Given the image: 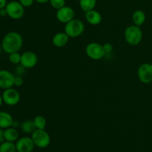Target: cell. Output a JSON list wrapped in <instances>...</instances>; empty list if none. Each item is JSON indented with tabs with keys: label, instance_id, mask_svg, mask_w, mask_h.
Returning <instances> with one entry per match:
<instances>
[{
	"label": "cell",
	"instance_id": "obj_32",
	"mask_svg": "<svg viewBox=\"0 0 152 152\" xmlns=\"http://www.w3.org/2000/svg\"><path fill=\"white\" fill-rule=\"evenodd\" d=\"M2 102H3L2 96H1V95H0V107H1V105H2Z\"/></svg>",
	"mask_w": 152,
	"mask_h": 152
},
{
	"label": "cell",
	"instance_id": "obj_20",
	"mask_svg": "<svg viewBox=\"0 0 152 152\" xmlns=\"http://www.w3.org/2000/svg\"><path fill=\"white\" fill-rule=\"evenodd\" d=\"M16 144L13 142L4 141L0 144V152H16Z\"/></svg>",
	"mask_w": 152,
	"mask_h": 152
},
{
	"label": "cell",
	"instance_id": "obj_15",
	"mask_svg": "<svg viewBox=\"0 0 152 152\" xmlns=\"http://www.w3.org/2000/svg\"><path fill=\"white\" fill-rule=\"evenodd\" d=\"M13 119L9 113L6 111H0V128L6 129L12 127L13 123Z\"/></svg>",
	"mask_w": 152,
	"mask_h": 152
},
{
	"label": "cell",
	"instance_id": "obj_31",
	"mask_svg": "<svg viewBox=\"0 0 152 152\" xmlns=\"http://www.w3.org/2000/svg\"><path fill=\"white\" fill-rule=\"evenodd\" d=\"M34 1L38 3H40V4H45V3H47L50 0H34Z\"/></svg>",
	"mask_w": 152,
	"mask_h": 152
},
{
	"label": "cell",
	"instance_id": "obj_13",
	"mask_svg": "<svg viewBox=\"0 0 152 152\" xmlns=\"http://www.w3.org/2000/svg\"><path fill=\"white\" fill-rule=\"evenodd\" d=\"M86 19L90 25H98L102 22V15L94 9L86 13Z\"/></svg>",
	"mask_w": 152,
	"mask_h": 152
},
{
	"label": "cell",
	"instance_id": "obj_6",
	"mask_svg": "<svg viewBox=\"0 0 152 152\" xmlns=\"http://www.w3.org/2000/svg\"><path fill=\"white\" fill-rule=\"evenodd\" d=\"M86 55L93 60H99L105 56L102 45L97 42H91L86 48Z\"/></svg>",
	"mask_w": 152,
	"mask_h": 152
},
{
	"label": "cell",
	"instance_id": "obj_10",
	"mask_svg": "<svg viewBox=\"0 0 152 152\" xmlns=\"http://www.w3.org/2000/svg\"><path fill=\"white\" fill-rule=\"evenodd\" d=\"M34 147V141L29 137H23L16 141V148L17 152H32Z\"/></svg>",
	"mask_w": 152,
	"mask_h": 152
},
{
	"label": "cell",
	"instance_id": "obj_12",
	"mask_svg": "<svg viewBox=\"0 0 152 152\" xmlns=\"http://www.w3.org/2000/svg\"><path fill=\"white\" fill-rule=\"evenodd\" d=\"M15 76L7 70H0V88L7 89L14 86Z\"/></svg>",
	"mask_w": 152,
	"mask_h": 152
},
{
	"label": "cell",
	"instance_id": "obj_3",
	"mask_svg": "<svg viewBox=\"0 0 152 152\" xmlns=\"http://www.w3.org/2000/svg\"><path fill=\"white\" fill-rule=\"evenodd\" d=\"M85 25L80 19H74L65 24V33L71 38H76L83 34Z\"/></svg>",
	"mask_w": 152,
	"mask_h": 152
},
{
	"label": "cell",
	"instance_id": "obj_2",
	"mask_svg": "<svg viewBox=\"0 0 152 152\" xmlns=\"http://www.w3.org/2000/svg\"><path fill=\"white\" fill-rule=\"evenodd\" d=\"M124 38L126 42L130 45H138L142 39V29L135 25H130L125 30Z\"/></svg>",
	"mask_w": 152,
	"mask_h": 152
},
{
	"label": "cell",
	"instance_id": "obj_23",
	"mask_svg": "<svg viewBox=\"0 0 152 152\" xmlns=\"http://www.w3.org/2000/svg\"><path fill=\"white\" fill-rule=\"evenodd\" d=\"M49 2L51 7L56 10H59L65 6V0H50Z\"/></svg>",
	"mask_w": 152,
	"mask_h": 152
},
{
	"label": "cell",
	"instance_id": "obj_9",
	"mask_svg": "<svg viewBox=\"0 0 152 152\" xmlns=\"http://www.w3.org/2000/svg\"><path fill=\"white\" fill-rule=\"evenodd\" d=\"M75 12L72 7L69 6H64L62 8L57 10L56 13V17L59 22L66 24L68 22L74 19Z\"/></svg>",
	"mask_w": 152,
	"mask_h": 152
},
{
	"label": "cell",
	"instance_id": "obj_19",
	"mask_svg": "<svg viewBox=\"0 0 152 152\" xmlns=\"http://www.w3.org/2000/svg\"><path fill=\"white\" fill-rule=\"evenodd\" d=\"M96 0H80V7L83 11L86 12L94 10L96 6Z\"/></svg>",
	"mask_w": 152,
	"mask_h": 152
},
{
	"label": "cell",
	"instance_id": "obj_30",
	"mask_svg": "<svg viewBox=\"0 0 152 152\" xmlns=\"http://www.w3.org/2000/svg\"><path fill=\"white\" fill-rule=\"evenodd\" d=\"M7 4V0H0V9L5 7Z\"/></svg>",
	"mask_w": 152,
	"mask_h": 152
},
{
	"label": "cell",
	"instance_id": "obj_4",
	"mask_svg": "<svg viewBox=\"0 0 152 152\" xmlns=\"http://www.w3.org/2000/svg\"><path fill=\"white\" fill-rule=\"evenodd\" d=\"M35 146L39 148H45L50 145V137L49 134L45 129H36L31 134Z\"/></svg>",
	"mask_w": 152,
	"mask_h": 152
},
{
	"label": "cell",
	"instance_id": "obj_8",
	"mask_svg": "<svg viewBox=\"0 0 152 152\" xmlns=\"http://www.w3.org/2000/svg\"><path fill=\"white\" fill-rule=\"evenodd\" d=\"M140 81L144 84H149L152 82V66L151 63H143L137 70Z\"/></svg>",
	"mask_w": 152,
	"mask_h": 152
},
{
	"label": "cell",
	"instance_id": "obj_29",
	"mask_svg": "<svg viewBox=\"0 0 152 152\" xmlns=\"http://www.w3.org/2000/svg\"><path fill=\"white\" fill-rule=\"evenodd\" d=\"M6 15H7V10H6L5 7H3V8L0 9V16H5Z\"/></svg>",
	"mask_w": 152,
	"mask_h": 152
},
{
	"label": "cell",
	"instance_id": "obj_18",
	"mask_svg": "<svg viewBox=\"0 0 152 152\" xmlns=\"http://www.w3.org/2000/svg\"><path fill=\"white\" fill-rule=\"evenodd\" d=\"M21 130L25 134H32L37 129L34 120H27L21 123Z\"/></svg>",
	"mask_w": 152,
	"mask_h": 152
},
{
	"label": "cell",
	"instance_id": "obj_7",
	"mask_svg": "<svg viewBox=\"0 0 152 152\" xmlns=\"http://www.w3.org/2000/svg\"><path fill=\"white\" fill-rule=\"evenodd\" d=\"M3 102L7 105L13 106L19 103L20 101V94L19 91L13 88L4 89L2 94Z\"/></svg>",
	"mask_w": 152,
	"mask_h": 152
},
{
	"label": "cell",
	"instance_id": "obj_33",
	"mask_svg": "<svg viewBox=\"0 0 152 152\" xmlns=\"http://www.w3.org/2000/svg\"><path fill=\"white\" fill-rule=\"evenodd\" d=\"M151 65L152 66V61H151Z\"/></svg>",
	"mask_w": 152,
	"mask_h": 152
},
{
	"label": "cell",
	"instance_id": "obj_5",
	"mask_svg": "<svg viewBox=\"0 0 152 152\" xmlns=\"http://www.w3.org/2000/svg\"><path fill=\"white\" fill-rule=\"evenodd\" d=\"M7 16L13 19H20L25 13V7L19 1H12L7 4L5 7Z\"/></svg>",
	"mask_w": 152,
	"mask_h": 152
},
{
	"label": "cell",
	"instance_id": "obj_22",
	"mask_svg": "<svg viewBox=\"0 0 152 152\" xmlns=\"http://www.w3.org/2000/svg\"><path fill=\"white\" fill-rule=\"evenodd\" d=\"M21 57H22V54H20L19 52H14V53L9 54L8 59L12 64L17 65V64H19L21 62Z\"/></svg>",
	"mask_w": 152,
	"mask_h": 152
},
{
	"label": "cell",
	"instance_id": "obj_24",
	"mask_svg": "<svg viewBox=\"0 0 152 152\" xmlns=\"http://www.w3.org/2000/svg\"><path fill=\"white\" fill-rule=\"evenodd\" d=\"M103 46V49L105 50V55L108 54V53H111L113 50V45L109 42H107L105 44L102 45Z\"/></svg>",
	"mask_w": 152,
	"mask_h": 152
},
{
	"label": "cell",
	"instance_id": "obj_14",
	"mask_svg": "<svg viewBox=\"0 0 152 152\" xmlns=\"http://www.w3.org/2000/svg\"><path fill=\"white\" fill-rule=\"evenodd\" d=\"M70 37L65 32L56 33L52 39V42L57 48L65 47L68 42Z\"/></svg>",
	"mask_w": 152,
	"mask_h": 152
},
{
	"label": "cell",
	"instance_id": "obj_34",
	"mask_svg": "<svg viewBox=\"0 0 152 152\" xmlns=\"http://www.w3.org/2000/svg\"><path fill=\"white\" fill-rule=\"evenodd\" d=\"M0 52H1V48H0Z\"/></svg>",
	"mask_w": 152,
	"mask_h": 152
},
{
	"label": "cell",
	"instance_id": "obj_17",
	"mask_svg": "<svg viewBox=\"0 0 152 152\" xmlns=\"http://www.w3.org/2000/svg\"><path fill=\"white\" fill-rule=\"evenodd\" d=\"M145 19H146L145 13L141 10H135L132 15V21L137 26L140 27L141 25H143L145 22Z\"/></svg>",
	"mask_w": 152,
	"mask_h": 152
},
{
	"label": "cell",
	"instance_id": "obj_21",
	"mask_svg": "<svg viewBox=\"0 0 152 152\" xmlns=\"http://www.w3.org/2000/svg\"><path fill=\"white\" fill-rule=\"evenodd\" d=\"M34 123L37 129H45L46 126H47L46 119L41 115L35 117V118L34 119Z\"/></svg>",
	"mask_w": 152,
	"mask_h": 152
},
{
	"label": "cell",
	"instance_id": "obj_28",
	"mask_svg": "<svg viewBox=\"0 0 152 152\" xmlns=\"http://www.w3.org/2000/svg\"><path fill=\"white\" fill-rule=\"evenodd\" d=\"M4 141H5L4 138V131H3L2 129L0 128V144L4 142Z\"/></svg>",
	"mask_w": 152,
	"mask_h": 152
},
{
	"label": "cell",
	"instance_id": "obj_26",
	"mask_svg": "<svg viewBox=\"0 0 152 152\" xmlns=\"http://www.w3.org/2000/svg\"><path fill=\"white\" fill-rule=\"evenodd\" d=\"M19 2L22 4V5L25 7H31L34 2V0H19Z\"/></svg>",
	"mask_w": 152,
	"mask_h": 152
},
{
	"label": "cell",
	"instance_id": "obj_16",
	"mask_svg": "<svg viewBox=\"0 0 152 152\" xmlns=\"http://www.w3.org/2000/svg\"><path fill=\"white\" fill-rule=\"evenodd\" d=\"M4 138L5 141L9 142H15L18 140L19 138V132L15 128L10 127L4 130Z\"/></svg>",
	"mask_w": 152,
	"mask_h": 152
},
{
	"label": "cell",
	"instance_id": "obj_25",
	"mask_svg": "<svg viewBox=\"0 0 152 152\" xmlns=\"http://www.w3.org/2000/svg\"><path fill=\"white\" fill-rule=\"evenodd\" d=\"M24 83V80L22 76H15L14 78V86L19 87L22 86Z\"/></svg>",
	"mask_w": 152,
	"mask_h": 152
},
{
	"label": "cell",
	"instance_id": "obj_1",
	"mask_svg": "<svg viewBox=\"0 0 152 152\" xmlns=\"http://www.w3.org/2000/svg\"><path fill=\"white\" fill-rule=\"evenodd\" d=\"M23 45V39L20 34L15 31L8 33L4 36L1 42V48L5 53H10L19 52Z\"/></svg>",
	"mask_w": 152,
	"mask_h": 152
},
{
	"label": "cell",
	"instance_id": "obj_27",
	"mask_svg": "<svg viewBox=\"0 0 152 152\" xmlns=\"http://www.w3.org/2000/svg\"><path fill=\"white\" fill-rule=\"evenodd\" d=\"M25 69H26V68H25V67L22 66V65H19V66H18L17 68H16V74H17V76L23 75L25 72Z\"/></svg>",
	"mask_w": 152,
	"mask_h": 152
},
{
	"label": "cell",
	"instance_id": "obj_11",
	"mask_svg": "<svg viewBox=\"0 0 152 152\" xmlns=\"http://www.w3.org/2000/svg\"><path fill=\"white\" fill-rule=\"evenodd\" d=\"M38 62L37 55L33 51H25L22 54L20 65L25 68H32L36 66Z\"/></svg>",
	"mask_w": 152,
	"mask_h": 152
}]
</instances>
